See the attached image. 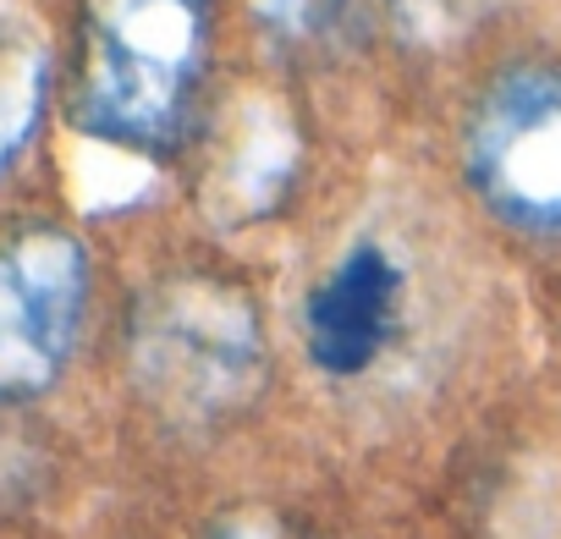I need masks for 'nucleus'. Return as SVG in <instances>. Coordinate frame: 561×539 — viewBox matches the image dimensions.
Masks as SVG:
<instances>
[{
    "instance_id": "obj_1",
    "label": "nucleus",
    "mask_w": 561,
    "mask_h": 539,
    "mask_svg": "<svg viewBox=\"0 0 561 539\" xmlns=\"http://www.w3.org/2000/svg\"><path fill=\"white\" fill-rule=\"evenodd\" d=\"M209 61V0H83L72 122L116 149L165 154L193 122Z\"/></svg>"
},
{
    "instance_id": "obj_2",
    "label": "nucleus",
    "mask_w": 561,
    "mask_h": 539,
    "mask_svg": "<svg viewBox=\"0 0 561 539\" xmlns=\"http://www.w3.org/2000/svg\"><path fill=\"white\" fill-rule=\"evenodd\" d=\"M127 358L138 391L182 424H220L264 386L259 309L215 276H171L133 309Z\"/></svg>"
},
{
    "instance_id": "obj_3",
    "label": "nucleus",
    "mask_w": 561,
    "mask_h": 539,
    "mask_svg": "<svg viewBox=\"0 0 561 539\" xmlns=\"http://www.w3.org/2000/svg\"><path fill=\"white\" fill-rule=\"evenodd\" d=\"M462 165L495 220L561 237V72L545 61L506 67L468 116Z\"/></svg>"
},
{
    "instance_id": "obj_4",
    "label": "nucleus",
    "mask_w": 561,
    "mask_h": 539,
    "mask_svg": "<svg viewBox=\"0 0 561 539\" xmlns=\"http://www.w3.org/2000/svg\"><path fill=\"white\" fill-rule=\"evenodd\" d=\"M89 309V253L61 226L0 231V402L61 380Z\"/></svg>"
},
{
    "instance_id": "obj_5",
    "label": "nucleus",
    "mask_w": 561,
    "mask_h": 539,
    "mask_svg": "<svg viewBox=\"0 0 561 539\" xmlns=\"http://www.w3.org/2000/svg\"><path fill=\"white\" fill-rule=\"evenodd\" d=\"M397 320H402V264L380 242H353L304 303V342L314 369L336 380L369 375L386 358Z\"/></svg>"
},
{
    "instance_id": "obj_6",
    "label": "nucleus",
    "mask_w": 561,
    "mask_h": 539,
    "mask_svg": "<svg viewBox=\"0 0 561 539\" xmlns=\"http://www.w3.org/2000/svg\"><path fill=\"white\" fill-rule=\"evenodd\" d=\"M298 176V138L280 122L275 105H242V122L226 144V154L209 171V209L226 220H259L287 198Z\"/></svg>"
},
{
    "instance_id": "obj_7",
    "label": "nucleus",
    "mask_w": 561,
    "mask_h": 539,
    "mask_svg": "<svg viewBox=\"0 0 561 539\" xmlns=\"http://www.w3.org/2000/svg\"><path fill=\"white\" fill-rule=\"evenodd\" d=\"M386 0H253L259 28L298 56H342L364 45Z\"/></svg>"
},
{
    "instance_id": "obj_8",
    "label": "nucleus",
    "mask_w": 561,
    "mask_h": 539,
    "mask_svg": "<svg viewBox=\"0 0 561 539\" xmlns=\"http://www.w3.org/2000/svg\"><path fill=\"white\" fill-rule=\"evenodd\" d=\"M204 539H293L287 528H280V523H270V517H220Z\"/></svg>"
}]
</instances>
